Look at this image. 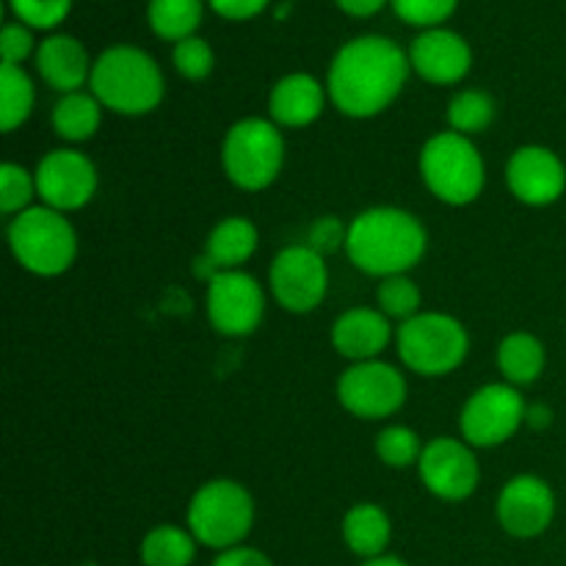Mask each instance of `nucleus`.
I'll return each mask as SVG.
<instances>
[{
    "label": "nucleus",
    "mask_w": 566,
    "mask_h": 566,
    "mask_svg": "<svg viewBox=\"0 0 566 566\" xmlns=\"http://www.w3.org/2000/svg\"><path fill=\"white\" fill-rule=\"evenodd\" d=\"M506 186L523 205L547 208L564 197L566 166L551 147L525 144L509 158Z\"/></svg>",
    "instance_id": "nucleus-16"
},
{
    "label": "nucleus",
    "mask_w": 566,
    "mask_h": 566,
    "mask_svg": "<svg viewBox=\"0 0 566 566\" xmlns=\"http://www.w3.org/2000/svg\"><path fill=\"white\" fill-rule=\"evenodd\" d=\"M409 64L426 83L434 86H453L464 81L473 66V50L468 39L459 36L448 28H429L420 36H415L409 48Z\"/></svg>",
    "instance_id": "nucleus-17"
},
{
    "label": "nucleus",
    "mask_w": 566,
    "mask_h": 566,
    "mask_svg": "<svg viewBox=\"0 0 566 566\" xmlns=\"http://www.w3.org/2000/svg\"><path fill=\"white\" fill-rule=\"evenodd\" d=\"M390 539L392 523L385 509L376 503H357L343 517V542L354 556L365 558V562L385 556Z\"/></svg>",
    "instance_id": "nucleus-22"
},
{
    "label": "nucleus",
    "mask_w": 566,
    "mask_h": 566,
    "mask_svg": "<svg viewBox=\"0 0 566 566\" xmlns=\"http://www.w3.org/2000/svg\"><path fill=\"white\" fill-rule=\"evenodd\" d=\"M199 542L180 525H155L142 539L144 566H191Z\"/></svg>",
    "instance_id": "nucleus-26"
},
{
    "label": "nucleus",
    "mask_w": 566,
    "mask_h": 566,
    "mask_svg": "<svg viewBox=\"0 0 566 566\" xmlns=\"http://www.w3.org/2000/svg\"><path fill=\"white\" fill-rule=\"evenodd\" d=\"M348 241V227L343 224L337 216H321V219L313 221L307 232V247L313 252H318L321 258L326 254H335L337 249H346Z\"/></svg>",
    "instance_id": "nucleus-35"
},
{
    "label": "nucleus",
    "mask_w": 566,
    "mask_h": 566,
    "mask_svg": "<svg viewBox=\"0 0 566 566\" xmlns=\"http://www.w3.org/2000/svg\"><path fill=\"white\" fill-rule=\"evenodd\" d=\"M412 72L409 53L387 36H357L343 44L326 72L332 105L352 119H370L398 99Z\"/></svg>",
    "instance_id": "nucleus-1"
},
{
    "label": "nucleus",
    "mask_w": 566,
    "mask_h": 566,
    "mask_svg": "<svg viewBox=\"0 0 566 566\" xmlns=\"http://www.w3.org/2000/svg\"><path fill=\"white\" fill-rule=\"evenodd\" d=\"M33 61L42 81L61 94L81 92L86 81H92L94 61L88 59L86 48L66 33H53L39 42Z\"/></svg>",
    "instance_id": "nucleus-19"
},
{
    "label": "nucleus",
    "mask_w": 566,
    "mask_h": 566,
    "mask_svg": "<svg viewBox=\"0 0 566 566\" xmlns=\"http://www.w3.org/2000/svg\"><path fill=\"white\" fill-rule=\"evenodd\" d=\"M497 523L514 539H536L556 517V495L539 475H514L497 495Z\"/></svg>",
    "instance_id": "nucleus-15"
},
{
    "label": "nucleus",
    "mask_w": 566,
    "mask_h": 566,
    "mask_svg": "<svg viewBox=\"0 0 566 566\" xmlns=\"http://www.w3.org/2000/svg\"><path fill=\"white\" fill-rule=\"evenodd\" d=\"M495 122V99L481 88H464L448 103V125L453 133L475 136Z\"/></svg>",
    "instance_id": "nucleus-28"
},
{
    "label": "nucleus",
    "mask_w": 566,
    "mask_h": 566,
    "mask_svg": "<svg viewBox=\"0 0 566 566\" xmlns=\"http://www.w3.org/2000/svg\"><path fill=\"white\" fill-rule=\"evenodd\" d=\"M188 531L210 551L243 545L254 525V501L243 484L232 479L208 481L188 503Z\"/></svg>",
    "instance_id": "nucleus-6"
},
{
    "label": "nucleus",
    "mask_w": 566,
    "mask_h": 566,
    "mask_svg": "<svg viewBox=\"0 0 566 566\" xmlns=\"http://www.w3.org/2000/svg\"><path fill=\"white\" fill-rule=\"evenodd\" d=\"M202 14V0H149L147 3V22L155 36L175 44L188 36H197Z\"/></svg>",
    "instance_id": "nucleus-25"
},
{
    "label": "nucleus",
    "mask_w": 566,
    "mask_h": 566,
    "mask_svg": "<svg viewBox=\"0 0 566 566\" xmlns=\"http://www.w3.org/2000/svg\"><path fill=\"white\" fill-rule=\"evenodd\" d=\"M103 125V105L94 94L72 92L55 103L53 108V130L55 136L70 144H81L94 138V133Z\"/></svg>",
    "instance_id": "nucleus-24"
},
{
    "label": "nucleus",
    "mask_w": 566,
    "mask_h": 566,
    "mask_svg": "<svg viewBox=\"0 0 566 566\" xmlns=\"http://www.w3.org/2000/svg\"><path fill=\"white\" fill-rule=\"evenodd\" d=\"M387 3H390V0H337V6H340L343 14L359 17V20L379 14Z\"/></svg>",
    "instance_id": "nucleus-39"
},
{
    "label": "nucleus",
    "mask_w": 566,
    "mask_h": 566,
    "mask_svg": "<svg viewBox=\"0 0 566 566\" xmlns=\"http://www.w3.org/2000/svg\"><path fill=\"white\" fill-rule=\"evenodd\" d=\"M33 28L22 25V22H9L3 25L0 33V55H3V64H17L22 66V61L28 55H36L39 44L33 42Z\"/></svg>",
    "instance_id": "nucleus-36"
},
{
    "label": "nucleus",
    "mask_w": 566,
    "mask_h": 566,
    "mask_svg": "<svg viewBox=\"0 0 566 566\" xmlns=\"http://www.w3.org/2000/svg\"><path fill=\"white\" fill-rule=\"evenodd\" d=\"M92 94L99 105L122 116H144L164 99V72L153 55L133 44L103 50L92 66Z\"/></svg>",
    "instance_id": "nucleus-3"
},
{
    "label": "nucleus",
    "mask_w": 566,
    "mask_h": 566,
    "mask_svg": "<svg viewBox=\"0 0 566 566\" xmlns=\"http://www.w3.org/2000/svg\"><path fill=\"white\" fill-rule=\"evenodd\" d=\"M33 177H36L42 205L59 210V213L86 208L97 193V166L92 164L88 155L70 147L44 155Z\"/></svg>",
    "instance_id": "nucleus-13"
},
{
    "label": "nucleus",
    "mask_w": 566,
    "mask_h": 566,
    "mask_svg": "<svg viewBox=\"0 0 566 566\" xmlns=\"http://www.w3.org/2000/svg\"><path fill=\"white\" fill-rule=\"evenodd\" d=\"M398 357L420 376H448L468 359L470 335L462 321L446 313H420L396 332Z\"/></svg>",
    "instance_id": "nucleus-8"
},
{
    "label": "nucleus",
    "mask_w": 566,
    "mask_h": 566,
    "mask_svg": "<svg viewBox=\"0 0 566 566\" xmlns=\"http://www.w3.org/2000/svg\"><path fill=\"white\" fill-rule=\"evenodd\" d=\"M547 363L545 346L531 332H512L497 346V368L512 387L534 385Z\"/></svg>",
    "instance_id": "nucleus-23"
},
{
    "label": "nucleus",
    "mask_w": 566,
    "mask_h": 566,
    "mask_svg": "<svg viewBox=\"0 0 566 566\" xmlns=\"http://www.w3.org/2000/svg\"><path fill=\"white\" fill-rule=\"evenodd\" d=\"M528 403L509 381L484 385L468 398L459 415V429L468 446L497 448L512 440L525 423Z\"/></svg>",
    "instance_id": "nucleus-9"
},
{
    "label": "nucleus",
    "mask_w": 566,
    "mask_h": 566,
    "mask_svg": "<svg viewBox=\"0 0 566 566\" xmlns=\"http://www.w3.org/2000/svg\"><path fill=\"white\" fill-rule=\"evenodd\" d=\"M33 197L36 191V177L20 164H3L0 166V210L3 216H20L22 210L33 208Z\"/></svg>",
    "instance_id": "nucleus-31"
},
{
    "label": "nucleus",
    "mask_w": 566,
    "mask_h": 566,
    "mask_svg": "<svg viewBox=\"0 0 566 566\" xmlns=\"http://www.w3.org/2000/svg\"><path fill=\"white\" fill-rule=\"evenodd\" d=\"M221 166L232 186L241 191H263L280 177L285 166L282 127L271 119L247 116L227 130L221 144Z\"/></svg>",
    "instance_id": "nucleus-7"
},
{
    "label": "nucleus",
    "mask_w": 566,
    "mask_h": 566,
    "mask_svg": "<svg viewBox=\"0 0 566 566\" xmlns=\"http://www.w3.org/2000/svg\"><path fill=\"white\" fill-rule=\"evenodd\" d=\"M525 423H528L531 429L542 431L553 423V412L545 407V403H531L528 415H525Z\"/></svg>",
    "instance_id": "nucleus-40"
},
{
    "label": "nucleus",
    "mask_w": 566,
    "mask_h": 566,
    "mask_svg": "<svg viewBox=\"0 0 566 566\" xmlns=\"http://www.w3.org/2000/svg\"><path fill=\"white\" fill-rule=\"evenodd\" d=\"M213 566H274V562L265 553H260L258 547L238 545L230 547V551H221L213 558Z\"/></svg>",
    "instance_id": "nucleus-38"
},
{
    "label": "nucleus",
    "mask_w": 566,
    "mask_h": 566,
    "mask_svg": "<svg viewBox=\"0 0 566 566\" xmlns=\"http://www.w3.org/2000/svg\"><path fill=\"white\" fill-rule=\"evenodd\" d=\"M17 22L36 31H53L72 11V0H9Z\"/></svg>",
    "instance_id": "nucleus-33"
},
{
    "label": "nucleus",
    "mask_w": 566,
    "mask_h": 566,
    "mask_svg": "<svg viewBox=\"0 0 566 566\" xmlns=\"http://www.w3.org/2000/svg\"><path fill=\"white\" fill-rule=\"evenodd\" d=\"M260 232L243 216H227L210 230L205 243V258L213 263L216 271H241L243 263L258 252Z\"/></svg>",
    "instance_id": "nucleus-21"
},
{
    "label": "nucleus",
    "mask_w": 566,
    "mask_h": 566,
    "mask_svg": "<svg viewBox=\"0 0 566 566\" xmlns=\"http://www.w3.org/2000/svg\"><path fill=\"white\" fill-rule=\"evenodd\" d=\"M265 293L247 271H221L208 282V318L219 335L247 337L260 329Z\"/></svg>",
    "instance_id": "nucleus-12"
},
{
    "label": "nucleus",
    "mask_w": 566,
    "mask_h": 566,
    "mask_svg": "<svg viewBox=\"0 0 566 566\" xmlns=\"http://www.w3.org/2000/svg\"><path fill=\"white\" fill-rule=\"evenodd\" d=\"M269 285L282 310L296 315L313 313L329 291V269L326 260L307 243H293L282 249L271 263Z\"/></svg>",
    "instance_id": "nucleus-11"
},
{
    "label": "nucleus",
    "mask_w": 566,
    "mask_h": 566,
    "mask_svg": "<svg viewBox=\"0 0 566 566\" xmlns=\"http://www.w3.org/2000/svg\"><path fill=\"white\" fill-rule=\"evenodd\" d=\"M420 177L440 202L451 205V208H464L484 191V158L468 136L442 130L423 144Z\"/></svg>",
    "instance_id": "nucleus-4"
},
{
    "label": "nucleus",
    "mask_w": 566,
    "mask_h": 566,
    "mask_svg": "<svg viewBox=\"0 0 566 566\" xmlns=\"http://www.w3.org/2000/svg\"><path fill=\"white\" fill-rule=\"evenodd\" d=\"M376 302H379V310L387 315L390 321H412L415 315H420V287L409 280L407 274H396L387 276V280L379 282V291H376Z\"/></svg>",
    "instance_id": "nucleus-29"
},
{
    "label": "nucleus",
    "mask_w": 566,
    "mask_h": 566,
    "mask_svg": "<svg viewBox=\"0 0 566 566\" xmlns=\"http://www.w3.org/2000/svg\"><path fill=\"white\" fill-rule=\"evenodd\" d=\"M392 326L381 310L352 307L332 326V346L348 363H370L390 346Z\"/></svg>",
    "instance_id": "nucleus-18"
},
{
    "label": "nucleus",
    "mask_w": 566,
    "mask_h": 566,
    "mask_svg": "<svg viewBox=\"0 0 566 566\" xmlns=\"http://www.w3.org/2000/svg\"><path fill=\"white\" fill-rule=\"evenodd\" d=\"M36 103V88L28 72L17 64L0 66V127L3 133H14L25 125Z\"/></svg>",
    "instance_id": "nucleus-27"
},
{
    "label": "nucleus",
    "mask_w": 566,
    "mask_h": 566,
    "mask_svg": "<svg viewBox=\"0 0 566 566\" xmlns=\"http://www.w3.org/2000/svg\"><path fill=\"white\" fill-rule=\"evenodd\" d=\"M269 3L271 0H208V6L216 14L235 22L252 20V17L263 14V11L269 9Z\"/></svg>",
    "instance_id": "nucleus-37"
},
{
    "label": "nucleus",
    "mask_w": 566,
    "mask_h": 566,
    "mask_svg": "<svg viewBox=\"0 0 566 566\" xmlns=\"http://www.w3.org/2000/svg\"><path fill=\"white\" fill-rule=\"evenodd\" d=\"M363 566H409V564L396 556H379V558H370V562H365Z\"/></svg>",
    "instance_id": "nucleus-41"
},
{
    "label": "nucleus",
    "mask_w": 566,
    "mask_h": 566,
    "mask_svg": "<svg viewBox=\"0 0 566 566\" xmlns=\"http://www.w3.org/2000/svg\"><path fill=\"white\" fill-rule=\"evenodd\" d=\"M390 3L407 25L429 31V28H442V22L457 11L459 0H390Z\"/></svg>",
    "instance_id": "nucleus-34"
},
{
    "label": "nucleus",
    "mask_w": 566,
    "mask_h": 566,
    "mask_svg": "<svg viewBox=\"0 0 566 566\" xmlns=\"http://www.w3.org/2000/svg\"><path fill=\"white\" fill-rule=\"evenodd\" d=\"M337 401L359 420L392 418L407 403V379L396 365L381 359L354 363L337 379Z\"/></svg>",
    "instance_id": "nucleus-10"
},
{
    "label": "nucleus",
    "mask_w": 566,
    "mask_h": 566,
    "mask_svg": "<svg viewBox=\"0 0 566 566\" xmlns=\"http://www.w3.org/2000/svg\"><path fill=\"white\" fill-rule=\"evenodd\" d=\"M418 470L426 490L440 501H468L479 490V459H475L473 446L464 440H453V437L429 440L420 453Z\"/></svg>",
    "instance_id": "nucleus-14"
},
{
    "label": "nucleus",
    "mask_w": 566,
    "mask_h": 566,
    "mask_svg": "<svg viewBox=\"0 0 566 566\" xmlns=\"http://www.w3.org/2000/svg\"><path fill=\"white\" fill-rule=\"evenodd\" d=\"M426 247H429L426 227L409 210L370 208L348 224V260L363 274L379 280L412 271L423 260Z\"/></svg>",
    "instance_id": "nucleus-2"
},
{
    "label": "nucleus",
    "mask_w": 566,
    "mask_h": 566,
    "mask_svg": "<svg viewBox=\"0 0 566 566\" xmlns=\"http://www.w3.org/2000/svg\"><path fill=\"white\" fill-rule=\"evenodd\" d=\"M326 92L324 83L315 81L307 72H293V75L280 77L271 88L269 114L276 127H307L324 114Z\"/></svg>",
    "instance_id": "nucleus-20"
},
{
    "label": "nucleus",
    "mask_w": 566,
    "mask_h": 566,
    "mask_svg": "<svg viewBox=\"0 0 566 566\" xmlns=\"http://www.w3.org/2000/svg\"><path fill=\"white\" fill-rule=\"evenodd\" d=\"M9 247L17 263L36 276H59L77 258V235L64 213L36 205L9 221Z\"/></svg>",
    "instance_id": "nucleus-5"
},
{
    "label": "nucleus",
    "mask_w": 566,
    "mask_h": 566,
    "mask_svg": "<svg viewBox=\"0 0 566 566\" xmlns=\"http://www.w3.org/2000/svg\"><path fill=\"white\" fill-rule=\"evenodd\" d=\"M420 453H423L420 437L409 426H387L376 437V457L392 470L412 468L420 462Z\"/></svg>",
    "instance_id": "nucleus-30"
},
{
    "label": "nucleus",
    "mask_w": 566,
    "mask_h": 566,
    "mask_svg": "<svg viewBox=\"0 0 566 566\" xmlns=\"http://www.w3.org/2000/svg\"><path fill=\"white\" fill-rule=\"evenodd\" d=\"M171 64L186 81H205L216 66V53L202 36H188L171 50Z\"/></svg>",
    "instance_id": "nucleus-32"
}]
</instances>
